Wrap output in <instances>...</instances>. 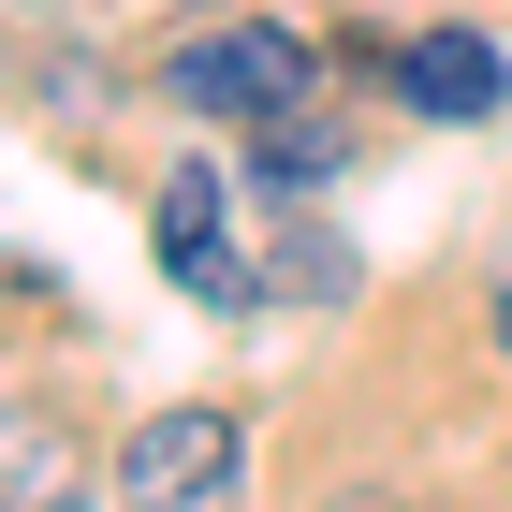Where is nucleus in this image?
Listing matches in <instances>:
<instances>
[{
    "instance_id": "nucleus-1",
    "label": "nucleus",
    "mask_w": 512,
    "mask_h": 512,
    "mask_svg": "<svg viewBox=\"0 0 512 512\" xmlns=\"http://www.w3.org/2000/svg\"><path fill=\"white\" fill-rule=\"evenodd\" d=\"M308 30H278V15H235V30H191L176 59H161V88L191 103V118H220V132H264V118H293L308 103Z\"/></svg>"
},
{
    "instance_id": "nucleus-2",
    "label": "nucleus",
    "mask_w": 512,
    "mask_h": 512,
    "mask_svg": "<svg viewBox=\"0 0 512 512\" xmlns=\"http://www.w3.org/2000/svg\"><path fill=\"white\" fill-rule=\"evenodd\" d=\"M235 483H249V425L235 410H147L118 439V498L132 512H235Z\"/></svg>"
},
{
    "instance_id": "nucleus-3",
    "label": "nucleus",
    "mask_w": 512,
    "mask_h": 512,
    "mask_svg": "<svg viewBox=\"0 0 512 512\" xmlns=\"http://www.w3.org/2000/svg\"><path fill=\"white\" fill-rule=\"evenodd\" d=\"M147 235H161V278H176V293H205V308H249V293H264V264H249V235H235V191H220V161L161 176Z\"/></svg>"
},
{
    "instance_id": "nucleus-4",
    "label": "nucleus",
    "mask_w": 512,
    "mask_h": 512,
    "mask_svg": "<svg viewBox=\"0 0 512 512\" xmlns=\"http://www.w3.org/2000/svg\"><path fill=\"white\" fill-rule=\"evenodd\" d=\"M366 59H381V88L425 103V118H498L512 103V59L483 30H410V44H366Z\"/></svg>"
},
{
    "instance_id": "nucleus-5",
    "label": "nucleus",
    "mask_w": 512,
    "mask_h": 512,
    "mask_svg": "<svg viewBox=\"0 0 512 512\" xmlns=\"http://www.w3.org/2000/svg\"><path fill=\"white\" fill-rule=\"evenodd\" d=\"M88 498V439L30 395H0V512H74Z\"/></svg>"
},
{
    "instance_id": "nucleus-6",
    "label": "nucleus",
    "mask_w": 512,
    "mask_h": 512,
    "mask_svg": "<svg viewBox=\"0 0 512 512\" xmlns=\"http://www.w3.org/2000/svg\"><path fill=\"white\" fill-rule=\"evenodd\" d=\"M322 176H352V147H322L308 103H293V118H264V191H322Z\"/></svg>"
},
{
    "instance_id": "nucleus-7",
    "label": "nucleus",
    "mask_w": 512,
    "mask_h": 512,
    "mask_svg": "<svg viewBox=\"0 0 512 512\" xmlns=\"http://www.w3.org/2000/svg\"><path fill=\"white\" fill-rule=\"evenodd\" d=\"M337 278H352V249L322 235V220H293V235H278V293H337Z\"/></svg>"
},
{
    "instance_id": "nucleus-8",
    "label": "nucleus",
    "mask_w": 512,
    "mask_h": 512,
    "mask_svg": "<svg viewBox=\"0 0 512 512\" xmlns=\"http://www.w3.org/2000/svg\"><path fill=\"white\" fill-rule=\"evenodd\" d=\"M322 512H410V498H366V483H352V498H322Z\"/></svg>"
},
{
    "instance_id": "nucleus-9",
    "label": "nucleus",
    "mask_w": 512,
    "mask_h": 512,
    "mask_svg": "<svg viewBox=\"0 0 512 512\" xmlns=\"http://www.w3.org/2000/svg\"><path fill=\"white\" fill-rule=\"evenodd\" d=\"M498 352H512V264H498Z\"/></svg>"
}]
</instances>
